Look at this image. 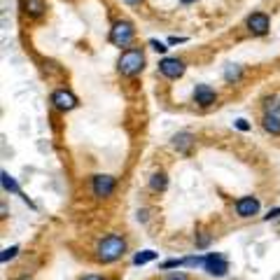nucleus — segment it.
I'll use <instances>...</instances> for the list:
<instances>
[{
    "mask_svg": "<svg viewBox=\"0 0 280 280\" xmlns=\"http://www.w3.org/2000/svg\"><path fill=\"white\" fill-rule=\"evenodd\" d=\"M280 217V208H273V210H269V215H264V220H278Z\"/></svg>",
    "mask_w": 280,
    "mask_h": 280,
    "instance_id": "393cba45",
    "label": "nucleus"
},
{
    "mask_svg": "<svg viewBox=\"0 0 280 280\" xmlns=\"http://www.w3.org/2000/svg\"><path fill=\"white\" fill-rule=\"evenodd\" d=\"M205 264V257H187L185 259V266H203Z\"/></svg>",
    "mask_w": 280,
    "mask_h": 280,
    "instance_id": "412c9836",
    "label": "nucleus"
},
{
    "mask_svg": "<svg viewBox=\"0 0 280 280\" xmlns=\"http://www.w3.org/2000/svg\"><path fill=\"white\" fill-rule=\"evenodd\" d=\"M264 114L280 119V103H278V98H276V96H271V98L264 100Z\"/></svg>",
    "mask_w": 280,
    "mask_h": 280,
    "instance_id": "dca6fc26",
    "label": "nucleus"
},
{
    "mask_svg": "<svg viewBox=\"0 0 280 280\" xmlns=\"http://www.w3.org/2000/svg\"><path fill=\"white\" fill-rule=\"evenodd\" d=\"M16 252H19V248H16V245H12V248H7V250H2L0 259H2V262H9V259L16 257Z\"/></svg>",
    "mask_w": 280,
    "mask_h": 280,
    "instance_id": "aec40b11",
    "label": "nucleus"
},
{
    "mask_svg": "<svg viewBox=\"0 0 280 280\" xmlns=\"http://www.w3.org/2000/svg\"><path fill=\"white\" fill-rule=\"evenodd\" d=\"M159 255L154 250H143V252H138L136 257H133V264L136 266H143V264H147V262H152V259H157Z\"/></svg>",
    "mask_w": 280,
    "mask_h": 280,
    "instance_id": "f3484780",
    "label": "nucleus"
},
{
    "mask_svg": "<svg viewBox=\"0 0 280 280\" xmlns=\"http://www.w3.org/2000/svg\"><path fill=\"white\" fill-rule=\"evenodd\" d=\"M52 105L61 112H68V110H75L77 107V96L68 89H56L52 93Z\"/></svg>",
    "mask_w": 280,
    "mask_h": 280,
    "instance_id": "6e6552de",
    "label": "nucleus"
},
{
    "mask_svg": "<svg viewBox=\"0 0 280 280\" xmlns=\"http://www.w3.org/2000/svg\"><path fill=\"white\" fill-rule=\"evenodd\" d=\"M208 243H210V238H208V236H198V238H196V248H205Z\"/></svg>",
    "mask_w": 280,
    "mask_h": 280,
    "instance_id": "a878e982",
    "label": "nucleus"
},
{
    "mask_svg": "<svg viewBox=\"0 0 280 280\" xmlns=\"http://www.w3.org/2000/svg\"><path fill=\"white\" fill-rule=\"evenodd\" d=\"M114 187H117V180H114L112 175L98 173L91 178V189H93V196L96 198H107L114 191Z\"/></svg>",
    "mask_w": 280,
    "mask_h": 280,
    "instance_id": "20e7f679",
    "label": "nucleus"
},
{
    "mask_svg": "<svg viewBox=\"0 0 280 280\" xmlns=\"http://www.w3.org/2000/svg\"><path fill=\"white\" fill-rule=\"evenodd\" d=\"M224 80H227L229 84L238 82V80H241V66H236V63L227 66V70H224Z\"/></svg>",
    "mask_w": 280,
    "mask_h": 280,
    "instance_id": "a211bd4d",
    "label": "nucleus"
},
{
    "mask_svg": "<svg viewBox=\"0 0 280 280\" xmlns=\"http://www.w3.org/2000/svg\"><path fill=\"white\" fill-rule=\"evenodd\" d=\"M150 187L154 191H164L168 187V178H166V173L164 171H157V173H152V178H150Z\"/></svg>",
    "mask_w": 280,
    "mask_h": 280,
    "instance_id": "ddd939ff",
    "label": "nucleus"
},
{
    "mask_svg": "<svg viewBox=\"0 0 280 280\" xmlns=\"http://www.w3.org/2000/svg\"><path fill=\"white\" fill-rule=\"evenodd\" d=\"M150 47L154 49V52H159V54H164L168 49V47L164 45V42H159V40H150Z\"/></svg>",
    "mask_w": 280,
    "mask_h": 280,
    "instance_id": "5701e85b",
    "label": "nucleus"
},
{
    "mask_svg": "<svg viewBox=\"0 0 280 280\" xmlns=\"http://www.w3.org/2000/svg\"><path fill=\"white\" fill-rule=\"evenodd\" d=\"M21 7H23V12L30 16H42L47 5H45V0H21Z\"/></svg>",
    "mask_w": 280,
    "mask_h": 280,
    "instance_id": "f8f14e48",
    "label": "nucleus"
},
{
    "mask_svg": "<svg viewBox=\"0 0 280 280\" xmlns=\"http://www.w3.org/2000/svg\"><path fill=\"white\" fill-rule=\"evenodd\" d=\"M262 129H264L266 133H271V136H280V119L264 114V117H262Z\"/></svg>",
    "mask_w": 280,
    "mask_h": 280,
    "instance_id": "4468645a",
    "label": "nucleus"
},
{
    "mask_svg": "<svg viewBox=\"0 0 280 280\" xmlns=\"http://www.w3.org/2000/svg\"><path fill=\"white\" fill-rule=\"evenodd\" d=\"M171 145H173L180 154H189L191 147H194V136H191L189 131H180V133H175V136H173Z\"/></svg>",
    "mask_w": 280,
    "mask_h": 280,
    "instance_id": "9b49d317",
    "label": "nucleus"
},
{
    "mask_svg": "<svg viewBox=\"0 0 280 280\" xmlns=\"http://www.w3.org/2000/svg\"><path fill=\"white\" fill-rule=\"evenodd\" d=\"M159 73L168 80H178V77L185 75V61L178 59V56H166V59L159 61Z\"/></svg>",
    "mask_w": 280,
    "mask_h": 280,
    "instance_id": "423d86ee",
    "label": "nucleus"
},
{
    "mask_svg": "<svg viewBox=\"0 0 280 280\" xmlns=\"http://www.w3.org/2000/svg\"><path fill=\"white\" fill-rule=\"evenodd\" d=\"M124 255H126V238L124 236L110 234L105 238H100L98 245H96V259L100 264H112Z\"/></svg>",
    "mask_w": 280,
    "mask_h": 280,
    "instance_id": "f257e3e1",
    "label": "nucleus"
},
{
    "mask_svg": "<svg viewBox=\"0 0 280 280\" xmlns=\"http://www.w3.org/2000/svg\"><path fill=\"white\" fill-rule=\"evenodd\" d=\"M178 266H185V259H168L161 264V271H168V269H178Z\"/></svg>",
    "mask_w": 280,
    "mask_h": 280,
    "instance_id": "6ab92c4d",
    "label": "nucleus"
},
{
    "mask_svg": "<svg viewBox=\"0 0 280 280\" xmlns=\"http://www.w3.org/2000/svg\"><path fill=\"white\" fill-rule=\"evenodd\" d=\"M180 2H185V5H191V2H196V0H180Z\"/></svg>",
    "mask_w": 280,
    "mask_h": 280,
    "instance_id": "c756f323",
    "label": "nucleus"
},
{
    "mask_svg": "<svg viewBox=\"0 0 280 280\" xmlns=\"http://www.w3.org/2000/svg\"><path fill=\"white\" fill-rule=\"evenodd\" d=\"M236 215L238 217H243V220H250V217H255V215H259V198L257 196H241V198H236Z\"/></svg>",
    "mask_w": 280,
    "mask_h": 280,
    "instance_id": "0eeeda50",
    "label": "nucleus"
},
{
    "mask_svg": "<svg viewBox=\"0 0 280 280\" xmlns=\"http://www.w3.org/2000/svg\"><path fill=\"white\" fill-rule=\"evenodd\" d=\"M0 180H2V187H5V191H12V194H19V196H21V189H19V185H16V180L7 173V171H2Z\"/></svg>",
    "mask_w": 280,
    "mask_h": 280,
    "instance_id": "2eb2a0df",
    "label": "nucleus"
},
{
    "mask_svg": "<svg viewBox=\"0 0 280 280\" xmlns=\"http://www.w3.org/2000/svg\"><path fill=\"white\" fill-rule=\"evenodd\" d=\"M164 280H189V276H187V273H182V271H175V273H168Z\"/></svg>",
    "mask_w": 280,
    "mask_h": 280,
    "instance_id": "4be33fe9",
    "label": "nucleus"
},
{
    "mask_svg": "<svg viewBox=\"0 0 280 280\" xmlns=\"http://www.w3.org/2000/svg\"><path fill=\"white\" fill-rule=\"evenodd\" d=\"M82 280H103L100 276H96V273H89V276H84Z\"/></svg>",
    "mask_w": 280,
    "mask_h": 280,
    "instance_id": "bb28decb",
    "label": "nucleus"
},
{
    "mask_svg": "<svg viewBox=\"0 0 280 280\" xmlns=\"http://www.w3.org/2000/svg\"><path fill=\"white\" fill-rule=\"evenodd\" d=\"M136 38V28H133V23L129 19H119V21H114V26L110 28V42L114 47H126L133 42Z\"/></svg>",
    "mask_w": 280,
    "mask_h": 280,
    "instance_id": "7ed1b4c3",
    "label": "nucleus"
},
{
    "mask_svg": "<svg viewBox=\"0 0 280 280\" xmlns=\"http://www.w3.org/2000/svg\"><path fill=\"white\" fill-rule=\"evenodd\" d=\"M205 273L208 276H215V278H222V276H227L229 271V262L224 255L220 252H210V255H205V264H203Z\"/></svg>",
    "mask_w": 280,
    "mask_h": 280,
    "instance_id": "39448f33",
    "label": "nucleus"
},
{
    "mask_svg": "<svg viewBox=\"0 0 280 280\" xmlns=\"http://www.w3.org/2000/svg\"><path fill=\"white\" fill-rule=\"evenodd\" d=\"M215 100H217V93H215L212 87H208V84H196L194 87V103H198L201 107H208Z\"/></svg>",
    "mask_w": 280,
    "mask_h": 280,
    "instance_id": "9d476101",
    "label": "nucleus"
},
{
    "mask_svg": "<svg viewBox=\"0 0 280 280\" xmlns=\"http://www.w3.org/2000/svg\"><path fill=\"white\" fill-rule=\"evenodd\" d=\"M234 126H236L238 131H250V124H248V119H236Z\"/></svg>",
    "mask_w": 280,
    "mask_h": 280,
    "instance_id": "b1692460",
    "label": "nucleus"
},
{
    "mask_svg": "<svg viewBox=\"0 0 280 280\" xmlns=\"http://www.w3.org/2000/svg\"><path fill=\"white\" fill-rule=\"evenodd\" d=\"M245 26L252 35H266L269 33V16L264 12H252L248 19H245Z\"/></svg>",
    "mask_w": 280,
    "mask_h": 280,
    "instance_id": "1a4fd4ad",
    "label": "nucleus"
},
{
    "mask_svg": "<svg viewBox=\"0 0 280 280\" xmlns=\"http://www.w3.org/2000/svg\"><path fill=\"white\" fill-rule=\"evenodd\" d=\"M124 2H129V5H140L143 0H124Z\"/></svg>",
    "mask_w": 280,
    "mask_h": 280,
    "instance_id": "c85d7f7f",
    "label": "nucleus"
},
{
    "mask_svg": "<svg viewBox=\"0 0 280 280\" xmlns=\"http://www.w3.org/2000/svg\"><path fill=\"white\" fill-rule=\"evenodd\" d=\"M145 68V52L143 47H129V49H124L117 61V70H119L124 77H133L138 75L140 70Z\"/></svg>",
    "mask_w": 280,
    "mask_h": 280,
    "instance_id": "f03ea898",
    "label": "nucleus"
},
{
    "mask_svg": "<svg viewBox=\"0 0 280 280\" xmlns=\"http://www.w3.org/2000/svg\"><path fill=\"white\" fill-rule=\"evenodd\" d=\"M168 42H171V45H175V42H185V38H171Z\"/></svg>",
    "mask_w": 280,
    "mask_h": 280,
    "instance_id": "cd10ccee",
    "label": "nucleus"
}]
</instances>
